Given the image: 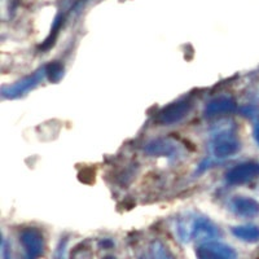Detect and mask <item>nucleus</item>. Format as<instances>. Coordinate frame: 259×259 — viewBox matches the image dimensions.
Segmentation results:
<instances>
[{
    "mask_svg": "<svg viewBox=\"0 0 259 259\" xmlns=\"http://www.w3.org/2000/svg\"><path fill=\"white\" fill-rule=\"evenodd\" d=\"M101 259H117V258H115V256H113V255H105V256H103Z\"/></svg>",
    "mask_w": 259,
    "mask_h": 259,
    "instance_id": "obj_17",
    "label": "nucleus"
},
{
    "mask_svg": "<svg viewBox=\"0 0 259 259\" xmlns=\"http://www.w3.org/2000/svg\"><path fill=\"white\" fill-rule=\"evenodd\" d=\"M231 209L236 215L244 218H254L259 215V202L253 197L236 196L231 200Z\"/></svg>",
    "mask_w": 259,
    "mask_h": 259,
    "instance_id": "obj_9",
    "label": "nucleus"
},
{
    "mask_svg": "<svg viewBox=\"0 0 259 259\" xmlns=\"http://www.w3.org/2000/svg\"><path fill=\"white\" fill-rule=\"evenodd\" d=\"M177 231L183 242L211 241L221 236V230L209 218L192 212L183 215L178 221Z\"/></svg>",
    "mask_w": 259,
    "mask_h": 259,
    "instance_id": "obj_1",
    "label": "nucleus"
},
{
    "mask_svg": "<svg viewBox=\"0 0 259 259\" xmlns=\"http://www.w3.org/2000/svg\"><path fill=\"white\" fill-rule=\"evenodd\" d=\"M46 71H47V78L52 83H57L64 75V66L60 62H51L46 65Z\"/></svg>",
    "mask_w": 259,
    "mask_h": 259,
    "instance_id": "obj_13",
    "label": "nucleus"
},
{
    "mask_svg": "<svg viewBox=\"0 0 259 259\" xmlns=\"http://www.w3.org/2000/svg\"><path fill=\"white\" fill-rule=\"evenodd\" d=\"M20 241L25 250V259H39L45 254V236L38 228L29 227L22 230Z\"/></svg>",
    "mask_w": 259,
    "mask_h": 259,
    "instance_id": "obj_4",
    "label": "nucleus"
},
{
    "mask_svg": "<svg viewBox=\"0 0 259 259\" xmlns=\"http://www.w3.org/2000/svg\"><path fill=\"white\" fill-rule=\"evenodd\" d=\"M232 233L237 239L245 242H256L259 241V227L253 224H245V226H237L232 228Z\"/></svg>",
    "mask_w": 259,
    "mask_h": 259,
    "instance_id": "obj_11",
    "label": "nucleus"
},
{
    "mask_svg": "<svg viewBox=\"0 0 259 259\" xmlns=\"http://www.w3.org/2000/svg\"><path fill=\"white\" fill-rule=\"evenodd\" d=\"M3 259H12V254L6 241H3Z\"/></svg>",
    "mask_w": 259,
    "mask_h": 259,
    "instance_id": "obj_16",
    "label": "nucleus"
},
{
    "mask_svg": "<svg viewBox=\"0 0 259 259\" xmlns=\"http://www.w3.org/2000/svg\"><path fill=\"white\" fill-rule=\"evenodd\" d=\"M47 77V71H46V66L39 68L32 74L27 75V77L22 78V79L17 80L13 84H9L2 90V95L6 99H17V97L24 96L32 89H35L36 85Z\"/></svg>",
    "mask_w": 259,
    "mask_h": 259,
    "instance_id": "obj_3",
    "label": "nucleus"
},
{
    "mask_svg": "<svg viewBox=\"0 0 259 259\" xmlns=\"http://www.w3.org/2000/svg\"><path fill=\"white\" fill-rule=\"evenodd\" d=\"M237 104L231 96H219L212 99L205 106V115L206 117H217V115L231 114L236 112Z\"/></svg>",
    "mask_w": 259,
    "mask_h": 259,
    "instance_id": "obj_10",
    "label": "nucleus"
},
{
    "mask_svg": "<svg viewBox=\"0 0 259 259\" xmlns=\"http://www.w3.org/2000/svg\"><path fill=\"white\" fill-rule=\"evenodd\" d=\"M253 136H254V140H255V143L259 145V117H258V119L255 121V123H254Z\"/></svg>",
    "mask_w": 259,
    "mask_h": 259,
    "instance_id": "obj_15",
    "label": "nucleus"
},
{
    "mask_svg": "<svg viewBox=\"0 0 259 259\" xmlns=\"http://www.w3.org/2000/svg\"><path fill=\"white\" fill-rule=\"evenodd\" d=\"M210 147L215 158L224 159L235 156L241 147L235 126L226 124L215 128L210 140Z\"/></svg>",
    "mask_w": 259,
    "mask_h": 259,
    "instance_id": "obj_2",
    "label": "nucleus"
},
{
    "mask_svg": "<svg viewBox=\"0 0 259 259\" xmlns=\"http://www.w3.org/2000/svg\"><path fill=\"white\" fill-rule=\"evenodd\" d=\"M193 104L191 100H179L165 106L157 115V122L161 124H174L180 122L191 113Z\"/></svg>",
    "mask_w": 259,
    "mask_h": 259,
    "instance_id": "obj_7",
    "label": "nucleus"
},
{
    "mask_svg": "<svg viewBox=\"0 0 259 259\" xmlns=\"http://www.w3.org/2000/svg\"><path fill=\"white\" fill-rule=\"evenodd\" d=\"M70 259H92V251L90 246L84 244H79L71 250Z\"/></svg>",
    "mask_w": 259,
    "mask_h": 259,
    "instance_id": "obj_14",
    "label": "nucleus"
},
{
    "mask_svg": "<svg viewBox=\"0 0 259 259\" xmlns=\"http://www.w3.org/2000/svg\"><path fill=\"white\" fill-rule=\"evenodd\" d=\"M259 177V162H244L227 171L226 182L232 186H241Z\"/></svg>",
    "mask_w": 259,
    "mask_h": 259,
    "instance_id": "obj_6",
    "label": "nucleus"
},
{
    "mask_svg": "<svg viewBox=\"0 0 259 259\" xmlns=\"http://www.w3.org/2000/svg\"><path fill=\"white\" fill-rule=\"evenodd\" d=\"M144 150L149 156H156V157H167V158H172L175 156H179L182 149L180 145L177 142L171 140V139L161 138L152 140L145 145Z\"/></svg>",
    "mask_w": 259,
    "mask_h": 259,
    "instance_id": "obj_8",
    "label": "nucleus"
},
{
    "mask_svg": "<svg viewBox=\"0 0 259 259\" xmlns=\"http://www.w3.org/2000/svg\"><path fill=\"white\" fill-rule=\"evenodd\" d=\"M149 254L150 259H175L174 254L171 250L159 240H154L149 245Z\"/></svg>",
    "mask_w": 259,
    "mask_h": 259,
    "instance_id": "obj_12",
    "label": "nucleus"
},
{
    "mask_svg": "<svg viewBox=\"0 0 259 259\" xmlns=\"http://www.w3.org/2000/svg\"><path fill=\"white\" fill-rule=\"evenodd\" d=\"M197 259H237V254L230 245L219 241L201 242L196 249Z\"/></svg>",
    "mask_w": 259,
    "mask_h": 259,
    "instance_id": "obj_5",
    "label": "nucleus"
},
{
    "mask_svg": "<svg viewBox=\"0 0 259 259\" xmlns=\"http://www.w3.org/2000/svg\"><path fill=\"white\" fill-rule=\"evenodd\" d=\"M139 259H148V258H147V256H140V258H139Z\"/></svg>",
    "mask_w": 259,
    "mask_h": 259,
    "instance_id": "obj_18",
    "label": "nucleus"
}]
</instances>
